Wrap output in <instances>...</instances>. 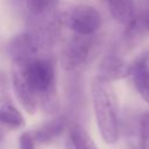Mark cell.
Masks as SVG:
<instances>
[{"label":"cell","instance_id":"1","mask_svg":"<svg viewBox=\"0 0 149 149\" xmlns=\"http://www.w3.org/2000/svg\"><path fill=\"white\" fill-rule=\"evenodd\" d=\"M10 78L15 94L28 113L55 114L58 111L56 69L51 56L14 58Z\"/></svg>","mask_w":149,"mask_h":149},{"label":"cell","instance_id":"2","mask_svg":"<svg viewBox=\"0 0 149 149\" xmlns=\"http://www.w3.org/2000/svg\"><path fill=\"white\" fill-rule=\"evenodd\" d=\"M93 108L97 125L102 140L107 144H114L119 140L118 102L112 83L97 76L91 86Z\"/></svg>","mask_w":149,"mask_h":149},{"label":"cell","instance_id":"3","mask_svg":"<svg viewBox=\"0 0 149 149\" xmlns=\"http://www.w3.org/2000/svg\"><path fill=\"white\" fill-rule=\"evenodd\" d=\"M59 27H29L9 42V55L13 59L50 56L51 49L58 40Z\"/></svg>","mask_w":149,"mask_h":149},{"label":"cell","instance_id":"4","mask_svg":"<svg viewBox=\"0 0 149 149\" xmlns=\"http://www.w3.org/2000/svg\"><path fill=\"white\" fill-rule=\"evenodd\" d=\"M61 21L74 34L92 36L101 26V15L90 5H76L61 14Z\"/></svg>","mask_w":149,"mask_h":149},{"label":"cell","instance_id":"5","mask_svg":"<svg viewBox=\"0 0 149 149\" xmlns=\"http://www.w3.org/2000/svg\"><path fill=\"white\" fill-rule=\"evenodd\" d=\"M95 41L92 36L74 34L63 45L61 52L62 66L68 71H73L85 65L94 51Z\"/></svg>","mask_w":149,"mask_h":149},{"label":"cell","instance_id":"6","mask_svg":"<svg viewBox=\"0 0 149 149\" xmlns=\"http://www.w3.org/2000/svg\"><path fill=\"white\" fill-rule=\"evenodd\" d=\"M24 16L29 27L61 26L58 0H21Z\"/></svg>","mask_w":149,"mask_h":149},{"label":"cell","instance_id":"7","mask_svg":"<svg viewBox=\"0 0 149 149\" xmlns=\"http://www.w3.org/2000/svg\"><path fill=\"white\" fill-rule=\"evenodd\" d=\"M130 76L136 91L149 105V55L143 54L130 66Z\"/></svg>","mask_w":149,"mask_h":149},{"label":"cell","instance_id":"8","mask_svg":"<svg viewBox=\"0 0 149 149\" xmlns=\"http://www.w3.org/2000/svg\"><path fill=\"white\" fill-rule=\"evenodd\" d=\"M130 66L132 65H129L120 56L115 54H109L102 59L98 76L109 81L121 79L130 76Z\"/></svg>","mask_w":149,"mask_h":149},{"label":"cell","instance_id":"9","mask_svg":"<svg viewBox=\"0 0 149 149\" xmlns=\"http://www.w3.org/2000/svg\"><path fill=\"white\" fill-rule=\"evenodd\" d=\"M65 126H66V119L64 116L54 118L48 122H45L44 125H42L41 127H38L37 129H35L33 133V137L37 143L48 144L52 142L55 139H57L64 132Z\"/></svg>","mask_w":149,"mask_h":149},{"label":"cell","instance_id":"10","mask_svg":"<svg viewBox=\"0 0 149 149\" xmlns=\"http://www.w3.org/2000/svg\"><path fill=\"white\" fill-rule=\"evenodd\" d=\"M108 9L115 21L132 26L134 23V3L133 0H107Z\"/></svg>","mask_w":149,"mask_h":149},{"label":"cell","instance_id":"11","mask_svg":"<svg viewBox=\"0 0 149 149\" xmlns=\"http://www.w3.org/2000/svg\"><path fill=\"white\" fill-rule=\"evenodd\" d=\"M0 126L6 129H17L24 126V119L14 105L2 107L0 108Z\"/></svg>","mask_w":149,"mask_h":149},{"label":"cell","instance_id":"12","mask_svg":"<svg viewBox=\"0 0 149 149\" xmlns=\"http://www.w3.org/2000/svg\"><path fill=\"white\" fill-rule=\"evenodd\" d=\"M70 143L73 149H98L88 133L79 125H73L71 127Z\"/></svg>","mask_w":149,"mask_h":149},{"label":"cell","instance_id":"13","mask_svg":"<svg viewBox=\"0 0 149 149\" xmlns=\"http://www.w3.org/2000/svg\"><path fill=\"white\" fill-rule=\"evenodd\" d=\"M139 149H149V112L143 113L140 118Z\"/></svg>","mask_w":149,"mask_h":149},{"label":"cell","instance_id":"14","mask_svg":"<svg viewBox=\"0 0 149 149\" xmlns=\"http://www.w3.org/2000/svg\"><path fill=\"white\" fill-rule=\"evenodd\" d=\"M9 92H8V78L3 71H0V108L13 106Z\"/></svg>","mask_w":149,"mask_h":149},{"label":"cell","instance_id":"15","mask_svg":"<svg viewBox=\"0 0 149 149\" xmlns=\"http://www.w3.org/2000/svg\"><path fill=\"white\" fill-rule=\"evenodd\" d=\"M20 149H35V140L33 134L23 133L20 136Z\"/></svg>","mask_w":149,"mask_h":149},{"label":"cell","instance_id":"16","mask_svg":"<svg viewBox=\"0 0 149 149\" xmlns=\"http://www.w3.org/2000/svg\"><path fill=\"white\" fill-rule=\"evenodd\" d=\"M141 23L144 27V29H147L149 31V8L146 9L142 14H141Z\"/></svg>","mask_w":149,"mask_h":149},{"label":"cell","instance_id":"17","mask_svg":"<svg viewBox=\"0 0 149 149\" xmlns=\"http://www.w3.org/2000/svg\"><path fill=\"white\" fill-rule=\"evenodd\" d=\"M5 130H6V128L2 127V126H0V144H1L2 141H3V137H5Z\"/></svg>","mask_w":149,"mask_h":149},{"label":"cell","instance_id":"18","mask_svg":"<svg viewBox=\"0 0 149 149\" xmlns=\"http://www.w3.org/2000/svg\"><path fill=\"white\" fill-rule=\"evenodd\" d=\"M68 149H73V147H72V146H71V143H70V144H69V147H68Z\"/></svg>","mask_w":149,"mask_h":149}]
</instances>
